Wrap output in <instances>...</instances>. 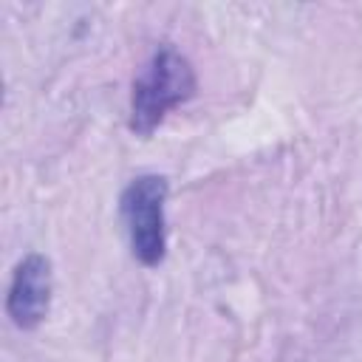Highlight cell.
Instances as JSON below:
<instances>
[{
	"label": "cell",
	"mask_w": 362,
	"mask_h": 362,
	"mask_svg": "<svg viewBox=\"0 0 362 362\" xmlns=\"http://www.w3.org/2000/svg\"><path fill=\"white\" fill-rule=\"evenodd\" d=\"M198 90L192 62L173 45H161L133 82L130 93V130L141 139L153 136L167 113L189 102Z\"/></svg>",
	"instance_id": "6da1fadb"
},
{
	"label": "cell",
	"mask_w": 362,
	"mask_h": 362,
	"mask_svg": "<svg viewBox=\"0 0 362 362\" xmlns=\"http://www.w3.org/2000/svg\"><path fill=\"white\" fill-rule=\"evenodd\" d=\"M51 308V260L40 252H28L11 274L6 294V314L20 331H34Z\"/></svg>",
	"instance_id": "3957f363"
},
{
	"label": "cell",
	"mask_w": 362,
	"mask_h": 362,
	"mask_svg": "<svg viewBox=\"0 0 362 362\" xmlns=\"http://www.w3.org/2000/svg\"><path fill=\"white\" fill-rule=\"evenodd\" d=\"M167 192L170 187L164 175H139L122 189L119 198V212L133 257L147 269L161 266L167 255Z\"/></svg>",
	"instance_id": "7a4b0ae2"
}]
</instances>
